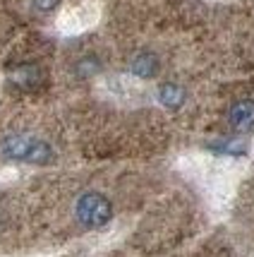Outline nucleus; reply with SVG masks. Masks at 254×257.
Here are the masks:
<instances>
[{"label":"nucleus","instance_id":"obj_1","mask_svg":"<svg viewBox=\"0 0 254 257\" xmlns=\"http://www.w3.org/2000/svg\"><path fill=\"white\" fill-rule=\"evenodd\" d=\"M0 154L12 161H29V164H48L53 159V149L44 140H36L32 135L12 133L0 140Z\"/></svg>","mask_w":254,"mask_h":257},{"label":"nucleus","instance_id":"obj_2","mask_svg":"<svg viewBox=\"0 0 254 257\" xmlns=\"http://www.w3.org/2000/svg\"><path fill=\"white\" fill-rule=\"evenodd\" d=\"M77 219L87 228H101L111 221L113 207L108 197H103L101 192H84L77 200Z\"/></svg>","mask_w":254,"mask_h":257},{"label":"nucleus","instance_id":"obj_3","mask_svg":"<svg viewBox=\"0 0 254 257\" xmlns=\"http://www.w3.org/2000/svg\"><path fill=\"white\" fill-rule=\"evenodd\" d=\"M230 125L235 133H254V101H237L230 108Z\"/></svg>","mask_w":254,"mask_h":257},{"label":"nucleus","instance_id":"obj_4","mask_svg":"<svg viewBox=\"0 0 254 257\" xmlns=\"http://www.w3.org/2000/svg\"><path fill=\"white\" fill-rule=\"evenodd\" d=\"M130 67H132V72L137 77L151 79L156 72H158V58H156L154 53H149V51H144V53L132 58V65Z\"/></svg>","mask_w":254,"mask_h":257},{"label":"nucleus","instance_id":"obj_5","mask_svg":"<svg viewBox=\"0 0 254 257\" xmlns=\"http://www.w3.org/2000/svg\"><path fill=\"white\" fill-rule=\"evenodd\" d=\"M158 101H161L166 108H180V106L185 103V89H182L180 84H173V82L161 84V87H158Z\"/></svg>","mask_w":254,"mask_h":257},{"label":"nucleus","instance_id":"obj_6","mask_svg":"<svg viewBox=\"0 0 254 257\" xmlns=\"http://www.w3.org/2000/svg\"><path fill=\"white\" fill-rule=\"evenodd\" d=\"M12 82L22 89H34L41 82V70L36 65H22L12 72Z\"/></svg>","mask_w":254,"mask_h":257},{"label":"nucleus","instance_id":"obj_7","mask_svg":"<svg viewBox=\"0 0 254 257\" xmlns=\"http://www.w3.org/2000/svg\"><path fill=\"white\" fill-rule=\"evenodd\" d=\"M216 149H218V152H225V154H235V157L247 152V147H244L240 140H232V142H223V145H216Z\"/></svg>","mask_w":254,"mask_h":257},{"label":"nucleus","instance_id":"obj_8","mask_svg":"<svg viewBox=\"0 0 254 257\" xmlns=\"http://www.w3.org/2000/svg\"><path fill=\"white\" fill-rule=\"evenodd\" d=\"M58 3H60V0H34V8L39 12H51L58 8Z\"/></svg>","mask_w":254,"mask_h":257}]
</instances>
